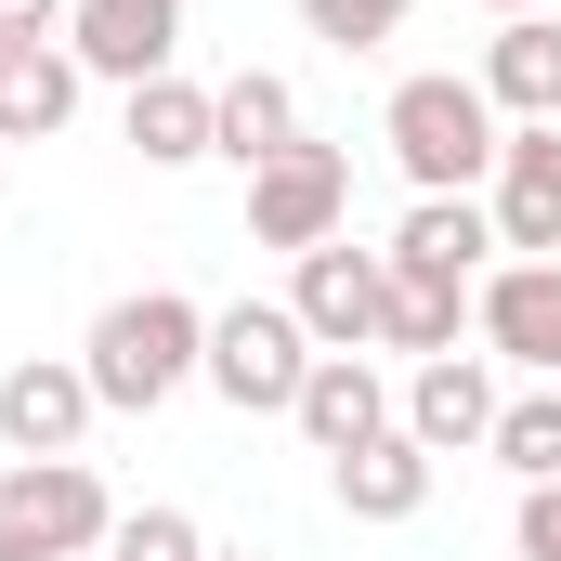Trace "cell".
<instances>
[{
	"label": "cell",
	"instance_id": "cell-26",
	"mask_svg": "<svg viewBox=\"0 0 561 561\" xmlns=\"http://www.w3.org/2000/svg\"><path fill=\"white\" fill-rule=\"evenodd\" d=\"M496 13H536V0H496Z\"/></svg>",
	"mask_w": 561,
	"mask_h": 561
},
{
	"label": "cell",
	"instance_id": "cell-12",
	"mask_svg": "<svg viewBox=\"0 0 561 561\" xmlns=\"http://www.w3.org/2000/svg\"><path fill=\"white\" fill-rule=\"evenodd\" d=\"M496 405H510V392H496L470 353H431L419 379H405V431H419L431 457H470V444H496Z\"/></svg>",
	"mask_w": 561,
	"mask_h": 561
},
{
	"label": "cell",
	"instance_id": "cell-14",
	"mask_svg": "<svg viewBox=\"0 0 561 561\" xmlns=\"http://www.w3.org/2000/svg\"><path fill=\"white\" fill-rule=\"evenodd\" d=\"M79 118V53L66 39H13L0 53V144H53Z\"/></svg>",
	"mask_w": 561,
	"mask_h": 561
},
{
	"label": "cell",
	"instance_id": "cell-23",
	"mask_svg": "<svg viewBox=\"0 0 561 561\" xmlns=\"http://www.w3.org/2000/svg\"><path fill=\"white\" fill-rule=\"evenodd\" d=\"M510 536H523V561H561V483H523V523Z\"/></svg>",
	"mask_w": 561,
	"mask_h": 561
},
{
	"label": "cell",
	"instance_id": "cell-7",
	"mask_svg": "<svg viewBox=\"0 0 561 561\" xmlns=\"http://www.w3.org/2000/svg\"><path fill=\"white\" fill-rule=\"evenodd\" d=\"M66 53H79V79H170V53H183V0H66Z\"/></svg>",
	"mask_w": 561,
	"mask_h": 561
},
{
	"label": "cell",
	"instance_id": "cell-15",
	"mask_svg": "<svg viewBox=\"0 0 561 561\" xmlns=\"http://www.w3.org/2000/svg\"><path fill=\"white\" fill-rule=\"evenodd\" d=\"M340 470V510L353 523H419L431 510V444L419 431H379V444H353V457H327Z\"/></svg>",
	"mask_w": 561,
	"mask_h": 561
},
{
	"label": "cell",
	"instance_id": "cell-18",
	"mask_svg": "<svg viewBox=\"0 0 561 561\" xmlns=\"http://www.w3.org/2000/svg\"><path fill=\"white\" fill-rule=\"evenodd\" d=\"M209 118H222V157H236V170H262V157L300 144V92L249 66V79H222V92H209Z\"/></svg>",
	"mask_w": 561,
	"mask_h": 561
},
{
	"label": "cell",
	"instance_id": "cell-6",
	"mask_svg": "<svg viewBox=\"0 0 561 561\" xmlns=\"http://www.w3.org/2000/svg\"><path fill=\"white\" fill-rule=\"evenodd\" d=\"M379 287H392V262H379V249L327 236V249H300L287 313H300V340H313V353H379Z\"/></svg>",
	"mask_w": 561,
	"mask_h": 561
},
{
	"label": "cell",
	"instance_id": "cell-20",
	"mask_svg": "<svg viewBox=\"0 0 561 561\" xmlns=\"http://www.w3.org/2000/svg\"><path fill=\"white\" fill-rule=\"evenodd\" d=\"M496 457H510L523 483H561V379H549V392H510V405H496Z\"/></svg>",
	"mask_w": 561,
	"mask_h": 561
},
{
	"label": "cell",
	"instance_id": "cell-11",
	"mask_svg": "<svg viewBox=\"0 0 561 561\" xmlns=\"http://www.w3.org/2000/svg\"><path fill=\"white\" fill-rule=\"evenodd\" d=\"M470 313H483V340L510 366H549L561 379V262H496V275L470 287Z\"/></svg>",
	"mask_w": 561,
	"mask_h": 561
},
{
	"label": "cell",
	"instance_id": "cell-13",
	"mask_svg": "<svg viewBox=\"0 0 561 561\" xmlns=\"http://www.w3.org/2000/svg\"><path fill=\"white\" fill-rule=\"evenodd\" d=\"M483 249H496V209H483V196H419V209L392 222V262L431 275V287H470Z\"/></svg>",
	"mask_w": 561,
	"mask_h": 561
},
{
	"label": "cell",
	"instance_id": "cell-16",
	"mask_svg": "<svg viewBox=\"0 0 561 561\" xmlns=\"http://www.w3.org/2000/svg\"><path fill=\"white\" fill-rule=\"evenodd\" d=\"M483 105L523 118V131L561 118V26H549V13H510V26H496V53H483Z\"/></svg>",
	"mask_w": 561,
	"mask_h": 561
},
{
	"label": "cell",
	"instance_id": "cell-24",
	"mask_svg": "<svg viewBox=\"0 0 561 561\" xmlns=\"http://www.w3.org/2000/svg\"><path fill=\"white\" fill-rule=\"evenodd\" d=\"M53 26H66V0H0V53L13 39H53Z\"/></svg>",
	"mask_w": 561,
	"mask_h": 561
},
{
	"label": "cell",
	"instance_id": "cell-22",
	"mask_svg": "<svg viewBox=\"0 0 561 561\" xmlns=\"http://www.w3.org/2000/svg\"><path fill=\"white\" fill-rule=\"evenodd\" d=\"M105 561H209V536H196L183 510H118V536H105Z\"/></svg>",
	"mask_w": 561,
	"mask_h": 561
},
{
	"label": "cell",
	"instance_id": "cell-1",
	"mask_svg": "<svg viewBox=\"0 0 561 561\" xmlns=\"http://www.w3.org/2000/svg\"><path fill=\"white\" fill-rule=\"evenodd\" d=\"M79 366H92L105 405H131V419H144V405H170V392L209 366V313H196L183 287H131V300L92 313V353H79Z\"/></svg>",
	"mask_w": 561,
	"mask_h": 561
},
{
	"label": "cell",
	"instance_id": "cell-2",
	"mask_svg": "<svg viewBox=\"0 0 561 561\" xmlns=\"http://www.w3.org/2000/svg\"><path fill=\"white\" fill-rule=\"evenodd\" d=\"M379 144L405 157V183L419 196H470V183H496V105H483V79H405L392 105H379Z\"/></svg>",
	"mask_w": 561,
	"mask_h": 561
},
{
	"label": "cell",
	"instance_id": "cell-8",
	"mask_svg": "<svg viewBox=\"0 0 561 561\" xmlns=\"http://www.w3.org/2000/svg\"><path fill=\"white\" fill-rule=\"evenodd\" d=\"M496 249H523V262H561V118L496 144Z\"/></svg>",
	"mask_w": 561,
	"mask_h": 561
},
{
	"label": "cell",
	"instance_id": "cell-19",
	"mask_svg": "<svg viewBox=\"0 0 561 561\" xmlns=\"http://www.w3.org/2000/svg\"><path fill=\"white\" fill-rule=\"evenodd\" d=\"M379 262H392V249H379ZM379 353H457V287H431V275H405V262H392V287H379Z\"/></svg>",
	"mask_w": 561,
	"mask_h": 561
},
{
	"label": "cell",
	"instance_id": "cell-21",
	"mask_svg": "<svg viewBox=\"0 0 561 561\" xmlns=\"http://www.w3.org/2000/svg\"><path fill=\"white\" fill-rule=\"evenodd\" d=\"M405 13H419V0H300V26H313L327 53H379V39H405Z\"/></svg>",
	"mask_w": 561,
	"mask_h": 561
},
{
	"label": "cell",
	"instance_id": "cell-3",
	"mask_svg": "<svg viewBox=\"0 0 561 561\" xmlns=\"http://www.w3.org/2000/svg\"><path fill=\"white\" fill-rule=\"evenodd\" d=\"M105 536H118V510L79 457H13L0 470V561H79Z\"/></svg>",
	"mask_w": 561,
	"mask_h": 561
},
{
	"label": "cell",
	"instance_id": "cell-25",
	"mask_svg": "<svg viewBox=\"0 0 561 561\" xmlns=\"http://www.w3.org/2000/svg\"><path fill=\"white\" fill-rule=\"evenodd\" d=\"M209 561H262V549H209Z\"/></svg>",
	"mask_w": 561,
	"mask_h": 561
},
{
	"label": "cell",
	"instance_id": "cell-17",
	"mask_svg": "<svg viewBox=\"0 0 561 561\" xmlns=\"http://www.w3.org/2000/svg\"><path fill=\"white\" fill-rule=\"evenodd\" d=\"M131 144H144V170H196V157H222V118H209L196 79H144L131 92Z\"/></svg>",
	"mask_w": 561,
	"mask_h": 561
},
{
	"label": "cell",
	"instance_id": "cell-4",
	"mask_svg": "<svg viewBox=\"0 0 561 561\" xmlns=\"http://www.w3.org/2000/svg\"><path fill=\"white\" fill-rule=\"evenodd\" d=\"M236 419H287L300 405V379H313V340H300V313L287 300H236V313H209V366H196Z\"/></svg>",
	"mask_w": 561,
	"mask_h": 561
},
{
	"label": "cell",
	"instance_id": "cell-5",
	"mask_svg": "<svg viewBox=\"0 0 561 561\" xmlns=\"http://www.w3.org/2000/svg\"><path fill=\"white\" fill-rule=\"evenodd\" d=\"M340 209H353V157L340 144H287V157L249 170V236L262 249H327Z\"/></svg>",
	"mask_w": 561,
	"mask_h": 561
},
{
	"label": "cell",
	"instance_id": "cell-10",
	"mask_svg": "<svg viewBox=\"0 0 561 561\" xmlns=\"http://www.w3.org/2000/svg\"><path fill=\"white\" fill-rule=\"evenodd\" d=\"M300 444L313 457H353V444H379V431H405V405H392V379L366 366V353H313V379H300Z\"/></svg>",
	"mask_w": 561,
	"mask_h": 561
},
{
	"label": "cell",
	"instance_id": "cell-9",
	"mask_svg": "<svg viewBox=\"0 0 561 561\" xmlns=\"http://www.w3.org/2000/svg\"><path fill=\"white\" fill-rule=\"evenodd\" d=\"M92 366H66V353H26L13 379H0V444L13 457H79V431H92Z\"/></svg>",
	"mask_w": 561,
	"mask_h": 561
}]
</instances>
